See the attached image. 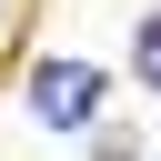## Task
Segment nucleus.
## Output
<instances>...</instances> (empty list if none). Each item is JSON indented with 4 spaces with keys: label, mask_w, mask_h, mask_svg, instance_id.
<instances>
[{
    "label": "nucleus",
    "mask_w": 161,
    "mask_h": 161,
    "mask_svg": "<svg viewBox=\"0 0 161 161\" xmlns=\"http://www.w3.org/2000/svg\"><path fill=\"white\" fill-rule=\"evenodd\" d=\"M101 101H111V80H101L91 60H50V70H30V121H50V131L101 121Z\"/></svg>",
    "instance_id": "nucleus-1"
},
{
    "label": "nucleus",
    "mask_w": 161,
    "mask_h": 161,
    "mask_svg": "<svg viewBox=\"0 0 161 161\" xmlns=\"http://www.w3.org/2000/svg\"><path fill=\"white\" fill-rule=\"evenodd\" d=\"M131 70H141V80H151V91H161V10H151V20H141V40H131Z\"/></svg>",
    "instance_id": "nucleus-2"
}]
</instances>
